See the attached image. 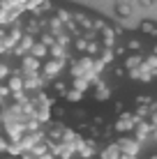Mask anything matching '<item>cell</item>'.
I'll list each match as a JSON object with an SVG mask.
<instances>
[{
  "mask_svg": "<svg viewBox=\"0 0 157 159\" xmlns=\"http://www.w3.org/2000/svg\"><path fill=\"white\" fill-rule=\"evenodd\" d=\"M42 69H44V76H56L62 69V62L60 60H46V62L42 65Z\"/></svg>",
  "mask_w": 157,
  "mask_h": 159,
  "instance_id": "obj_3",
  "label": "cell"
},
{
  "mask_svg": "<svg viewBox=\"0 0 157 159\" xmlns=\"http://www.w3.org/2000/svg\"><path fill=\"white\" fill-rule=\"evenodd\" d=\"M7 88H9V92H21V90H25V81H23V74H12L7 79Z\"/></svg>",
  "mask_w": 157,
  "mask_h": 159,
  "instance_id": "obj_2",
  "label": "cell"
},
{
  "mask_svg": "<svg viewBox=\"0 0 157 159\" xmlns=\"http://www.w3.org/2000/svg\"><path fill=\"white\" fill-rule=\"evenodd\" d=\"M81 97H83V92H81V90H72V92H67V99H69V102H81Z\"/></svg>",
  "mask_w": 157,
  "mask_h": 159,
  "instance_id": "obj_9",
  "label": "cell"
},
{
  "mask_svg": "<svg viewBox=\"0 0 157 159\" xmlns=\"http://www.w3.org/2000/svg\"><path fill=\"white\" fill-rule=\"evenodd\" d=\"M0 51H2V44H0Z\"/></svg>",
  "mask_w": 157,
  "mask_h": 159,
  "instance_id": "obj_16",
  "label": "cell"
},
{
  "mask_svg": "<svg viewBox=\"0 0 157 159\" xmlns=\"http://www.w3.org/2000/svg\"><path fill=\"white\" fill-rule=\"evenodd\" d=\"M118 145H120V148H125V150H129V152H134V150H136V145H134V143H129V141H120Z\"/></svg>",
  "mask_w": 157,
  "mask_h": 159,
  "instance_id": "obj_11",
  "label": "cell"
},
{
  "mask_svg": "<svg viewBox=\"0 0 157 159\" xmlns=\"http://www.w3.org/2000/svg\"><path fill=\"white\" fill-rule=\"evenodd\" d=\"M23 81H25V90H35V88H39L37 74H23Z\"/></svg>",
  "mask_w": 157,
  "mask_h": 159,
  "instance_id": "obj_5",
  "label": "cell"
},
{
  "mask_svg": "<svg viewBox=\"0 0 157 159\" xmlns=\"http://www.w3.org/2000/svg\"><path fill=\"white\" fill-rule=\"evenodd\" d=\"M32 46H35V39H32L30 35H23L19 42V46H14V53H25V51H32Z\"/></svg>",
  "mask_w": 157,
  "mask_h": 159,
  "instance_id": "obj_4",
  "label": "cell"
},
{
  "mask_svg": "<svg viewBox=\"0 0 157 159\" xmlns=\"http://www.w3.org/2000/svg\"><path fill=\"white\" fill-rule=\"evenodd\" d=\"M129 12H132V9L127 7V2L120 0V2H118V14H120V16H129Z\"/></svg>",
  "mask_w": 157,
  "mask_h": 159,
  "instance_id": "obj_8",
  "label": "cell"
},
{
  "mask_svg": "<svg viewBox=\"0 0 157 159\" xmlns=\"http://www.w3.org/2000/svg\"><path fill=\"white\" fill-rule=\"evenodd\" d=\"M85 53H90V56L95 53V56H97V53H99V44H90V46H88V51H85Z\"/></svg>",
  "mask_w": 157,
  "mask_h": 159,
  "instance_id": "obj_12",
  "label": "cell"
},
{
  "mask_svg": "<svg viewBox=\"0 0 157 159\" xmlns=\"http://www.w3.org/2000/svg\"><path fill=\"white\" fill-rule=\"evenodd\" d=\"M7 76H9V67H7V65H2V62H0V81H5Z\"/></svg>",
  "mask_w": 157,
  "mask_h": 159,
  "instance_id": "obj_10",
  "label": "cell"
},
{
  "mask_svg": "<svg viewBox=\"0 0 157 159\" xmlns=\"http://www.w3.org/2000/svg\"><path fill=\"white\" fill-rule=\"evenodd\" d=\"M7 148H9V145H7V141H5L2 136H0V152H5V150H7Z\"/></svg>",
  "mask_w": 157,
  "mask_h": 159,
  "instance_id": "obj_14",
  "label": "cell"
},
{
  "mask_svg": "<svg viewBox=\"0 0 157 159\" xmlns=\"http://www.w3.org/2000/svg\"><path fill=\"white\" fill-rule=\"evenodd\" d=\"M143 32H155V28H153V25H150V23H143V28H141Z\"/></svg>",
  "mask_w": 157,
  "mask_h": 159,
  "instance_id": "obj_15",
  "label": "cell"
},
{
  "mask_svg": "<svg viewBox=\"0 0 157 159\" xmlns=\"http://www.w3.org/2000/svg\"><path fill=\"white\" fill-rule=\"evenodd\" d=\"M46 44H35V46H32V51H30V56H35L37 60L39 58H46Z\"/></svg>",
  "mask_w": 157,
  "mask_h": 159,
  "instance_id": "obj_7",
  "label": "cell"
},
{
  "mask_svg": "<svg viewBox=\"0 0 157 159\" xmlns=\"http://www.w3.org/2000/svg\"><path fill=\"white\" fill-rule=\"evenodd\" d=\"M132 125H134V120L125 113V116H122V120H118V122H116V129H118V131H125V129L132 127Z\"/></svg>",
  "mask_w": 157,
  "mask_h": 159,
  "instance_id": "obj_6",
  "label": "cell"
},
{
  "mask_svg": "<svg viewBox=\"0 0 157 159\" xmlns=\"http://www.w3.org/2000/svg\"><path fill=\"white\" fill-rule=\"evenodd\" d=\"M39 60H37L35 56H25L23 60H21V67H23V74H37L39 72Z\"/></svg>",
  "mask_w": 157,
  "mask_h": 159,
  "instance_id": "obj_1",
  "label": "cell"
},
{
  "mask_svg": "<svg viewBox=\"0 0 157 159\" xmlns=\"http://www.w3.org/2000/svg\"><path fill=\"white\" fill-rule=\"evenodd\" d=\"M51 53H53V56H58V58H60V56H62V46H51Z\"/></svg>",
  "mask_w": 157,
  "mask_h": 159,
  "instance_id": "obj_13",
  "label": "cell"
}]
</instances>
